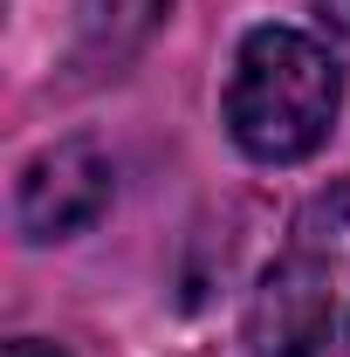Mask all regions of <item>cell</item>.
Masks as SVG:
<instances>
[{
  "label": "cell",
  "instance_id": "1",
  "mask_svg": "<svg viewBox=\"0 0 350 357\" xmlns=\"http://www.w3.org/2000/svg\"><path fill=\"white\" fill-rule=\"evenodd\" d=\"M254 357H350V178L309 192L248 296Z\"/></svg>",
  "mask_w": 350,
  "mask_h": 357
},
{
  "label": "cell",
  "instance_id": "2",
  "mask_svg": "<svg viewBox=\"0 0 350 357\" xmlns=\"http://www.w3.org/2000/svg\"><path fill=\"white\" fill-rule=\"evenodd\" d=\"M337 110L344 69L316 35L268 21L241 42L227 76V131L254 165H303L337 131Z\"/></svg>",
  "mask_w": 350,
  "mask_h": 357
},
{
  "label": "cell",
  "instance_id": "3",
  "mask_svg": "<svg viewBox=\"0 0 350 357\" xmlns=\"http://www.w3.org/2000/svg\"><path fill=\"white\" fill-rule=\"evenodd\" d=\"M110 192H117V172H110V151L96 137H62L35 151L21 165V185H14V227L21 241H69L110 213Z\"/></svg>",
  "mask_w": 350,
  "mask_h": 357
},
{
  "label": "cell",
  "instance_id": "4",
  "mask_svg": "<svg viewBox=\"0 0 350 357\" xmlns=\"http://www.w3.org/2000/svg\"><path fill=\"white\" fill-rule=\"evenodd\" d=\"M165 14H172V0H76V62L124 69L165 28Z\"/></svg>",
  "mask_w": 350,
  "mask_h": 357
},
{
  "label": "cell",
  "instance_id": "5",
  "mask_svg": "<svg viewBox=\"0 0 350 357\" xmlns=\"http://www.w3.org/2000/svg\"><path fill=\"white\" fill-rule=\"evenodd\" d=\"M0 357H69V351H55V344H42V337H14Z\"/></svg>",
  "mask_w": 350,
  "mask_h": 357
}]
</instances>
